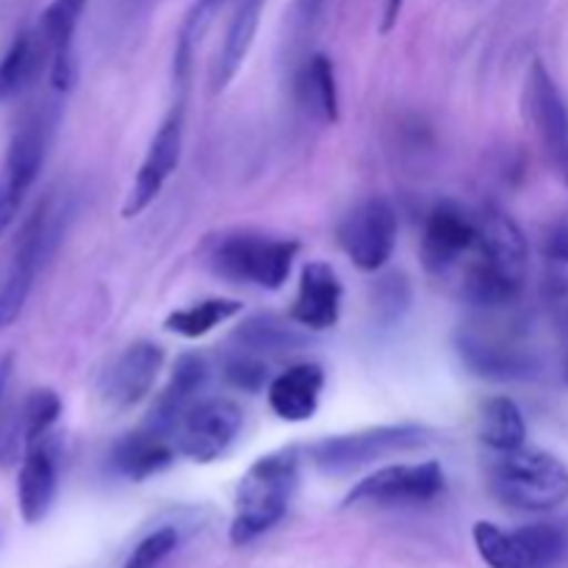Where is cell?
Listing matches in <instances>:
<instances>
[{
    "label": "cell",
    "mask_w": 568,
    "mask_h": 568,
    "mask_svg": "<svg viewBox=\"0 0 568 568\" xmlns=\"http://www.w3.org/2000/svg\"><path fill=\"white\" fill-rule=\"evenodd\" d=\"M89 0H50L39 20V39L48 50L50 83L55 92H70L78 78L75 31Z\"/></svg>",
    "instance_id": "ac0fdd59"
},
{
    "label": "cell",
    "mask_w": 568,
    "mask_h": 568,
    "mask_svg": "<svg viewBox=\"0 0 568 568\" xmlns=\"http://www.w3.org/2000/svg\"><path fill=\"white\" fill-rule=\"evenodd\" d=\"M300 453L297 447H283L266 453L244 471L236 488L231 521V544L244 547L264 532H270L286 516L288 503L297 491Z\"/></svg>",
    "instance_id": "7a4b0ae2"
},
{
    "label": "cell",
    "mask_w": 568,
    "mask_h": 568,
    "mask_svg": "<svg viewBox=\"0 0 568 568\" xmlns=\"http://www.w3.org/2000/svg\"><path fill=\"white\" fill-rule=\"evenodd\" d=\"M242 300L231 297H209L200 300V303L186 305V308H178L166 316L164 327L170 333L181 338H203L209 336L214 327L225 325L233 316L242 314Z\"/></svg>",
    "instance_id": "d4e9b609"
},
{
    "label": "cell",
    "mask_w": 568,
    "mask_h": 568,
    "mask_svg": "<svg viewBox=\"0 0 568 568\" xmlns=\"http://www.w3.org/2000/svg\"><path fill=\"white\" fill-rule=\"evenodd\" d=\"M344 286L327 261H308L300 272L288 320L305 331H331L342 320Z\"/></svg>",
    "instance_id": "2e32d148"
},
{
    "label": "cell",
    "mask_w": 568,
    "mask_h": 568,
    "mask_svg": "<svg viewBox=\"0 0 568 568\" xmlns=\"http://www.w3.org/2000/svg\"><path fill=\"white\" fill-rule=\"evenodd\" d=\"M488 464V486L503 505L527 514H549L568 503V466L552 453L519 447L494 453Z\"/></svg>",
    "instance_id": "3957f363"
},
{
    "label": "cell",
    "mask_w": 568,
    "mask_h": 568,
    "mask_svg": "<svg viewBox=\"0 0 568 568\" xmlns=\"http://www.w3.org/2000/svg\"><path fill=\"white\" fill-rule=\"evenodd\" d=\"M225 377L231 386L242 388V392H261L266 386V364L258 361L255 355H236L233 361H227Z\"/></svg>",
    "instance_id": "4dcf8cb0"
},
{
    "label": "cell",
    "mask_w": 568,
    "mask_h": 568,
    "mask_svg": "<svg viewBox=\"0 0 568 568\" xmlns=\"http://www.w3.org/2000/svg\"><path fill=\"white\" fill-rule=\"evenodd\" d=\"M225 3L227 0H194L192 11H189L186 22H183V28H181V39H186L189 44L197 42V39L203 37L205 28H209L211 17L216 14V9Z\"/></svg>",
    "instance_id": "1f68e13d"
},
{
    "label": "cell",
    "mask_w": 568,
    "mask_h": 568,
    "mask_svg": "<svg viewBox=\"0 0 568 568\" xmlns=\"http://www.w3.org/2000/svg\"><path fill=\"white\" fill-rule=\"evenodd\" d=\"M261 11H264V0H239L236 9H233L225 39H222L220 53H216V64L211 70L214 94L225 92L247 61L261 26Z\"/></svg>",
    "instance_id": "7402d4cb"
},
{
    "label": "cell",
    "mask_w": 568,
    "mask_h": 568,
    "mask_svg": "<svg viewBox=\"0 0 568 568\" xmlns=\"http://www.w3.org/2000/svg\"><path fill=\"white\" fill-rule=\"evenodd\" d=\"M475 547L488 568H558L568 552V536L558 525H525L503 530L491 521H477Z\"/></svg>",
    "instance_id": "52a82bcc"
},
{
    "label": "cell",
    "mask_w": 568,
    "mask_h": 568,
    "mask_svg": "<svg viewBox=\"0 0 568 568\" xmlns=\"http://www.w3.org/2000/svg\"><path fill=\"white\" fill-rule=\"evenodd\" d=\"M564 178H566V183H568V166L564 170Z\"/></svg>",
    "instance_id": "e575fe53"
},
{
    "label": "cell",
    "mask_w": 568,
    "mask_h": 568,
    "mask_svg": "<svg viewBox=\"0 0 568 568\" xmlns=\"http://www.w3.org/2000/svg\"><path fill=\"white\" fill-rule=\"evenodd\" d=\"M239 338L253 349H288L294 347V344H300V338L294 336L292 327L281 325V322L270 320V316L250 320L247 325L239 331Z\"/></svg>",
    "instance_id": "f1b7e54d"
},
{
    "label": "cell",
    "mask_w": 568,
    "mask_h": 568,
    "mask_svg": "<svg viewBox=\"0 0 568 568\" xmlns=\"http://www.w3.org/2000/svg\"><path fill=\"white\" fill-rule=\"evenodd\" d=\"M59 216L55 200L48 197L33 209V214L22 225L14 244V255H11V266L0 281V331L20 320L39 270L59 242Z\"/></svg>",
    "instance_id": "8992f818"
},
{
    "label": "cell",
    "mask_w": 568,
    "mask_h": 568,
    "mask_svg": "<svg viewBox=\"0 0 568 568\" xmlns=\"http://www.w3.org/2000/svg\"><path fill=\"white\" fill-rule=\"evenodd\" d=\"M566 381H568V366H566Z\"/></svg>",
    "instance_id": "d590c367"
},
{
    "label": "cell",
    "mask_w": 568,
    "mask_h": 568,
    "mask_svg": "<svg viewBox=\"0 0 568 568\" xmlns=\"http://www.w3.org/2000/svg\"><path fill=\"white\" fill-rule=\"evenodd\" d=\"M322 388H325V372L320 364H292L272 377L270 388H266V399L277 419L288 422V425H300L308 422L316 414L322 399Z\"/></svg>",
    "instance_id": "d6986e66"
},
{
    "label": "cell",
    "mask_w": 568,
    "mask_h": 568,
    "mask_svg": "<svg viewBox=\"0 0 568 568\" xmlns=\"http://www.w3.org/2000/svg\"><path fill=\"white\" fill-rule=\"evenodd\" d=\"M480 442L491 453H510L527 444L525 414L510 397H494L480 410Z\"/></svg>",
    "instance_id": "cb8c5ba5"
},
{
    "label": "cell",
    "mask_w": 568,
    "mask_h": 568,
    "mask_svg": "<svg viewBox=\"0 0 568 568\" xmlns=\"http://www.w3.org/2000/svg\"><path fill=\"white\" fill-rule=\"evenodd\" d=\"M430 444V430L422 425H381L366 430L327 436L305 447L311 464L325 475H349L355 469L375 464V460L394 458V455L422 449Z\"/></svg>",
    "instance_id": "5b68a950"
},
{
    "label": "cell",
    "mask_w": 568,
    "mask_h": 568,
    "mask_svg": "<svg viewBox=\"0 0 568 568\" xmlns=\"http://www.w3.org/2000/svg\"><path fill=\"white\" fill-rule=\"evenodd\" d=\"M405 0H383V17H381V31L388 33L397 26L399 14H403Z\"/></svg>",
    "instance_id": "d6a6232c"
},
{
    "label": "cell",
    "mask_w": 568,
    "mask_h": 568,
    "mask_svg": "<svg viewBox=\"0 0 568 568\" xmlns=\"http://www.w3.org/2000/svg\"><path fill=\"white\" fill-rule=\"evenodd\" d=\"M322 3H325V0H297V6H300V14H303L305 20H314V17L320 14Z\"/></svg>",
    "instance_id": "836d02e7"
},
{
    "label": "cell",
    "mask_w": 568,
    "mask_h": 568,
    "mask_svg": "<svg viewBox=\"0 0 568 568\" xmlns=\"http://www.w3.org/2000/svg\"><path fill=\"white\" fill-rule=\"evenodd\" d=\"M544 292L549 297H568V222H558L541 247Z\"/></svg>",
    "instance_id": "4316f807"
},
{
    "label": "cell",
    "mask_w": 568,
    "mask_h": 568,
    "mask_svg": "<svg viewBox=\"0 0 568 568\" xmlns=\"http://www.w3.org/2000/svg\"><path fill=\"white\" fill-rule=\"evenodd\" d=\"M161 366H164V349L159 344L133 342L131 347L122 349L120 358L100 377L98 392L105 408L114 414H125L144 403L159 381Z\"/></svg>",
    "instance_id": "5bb4252c"
},
{
    "label": "cell",
    "mask_w": 568,
    "mask_h": 568,
    "mask_svg": "<svg viewBox=\"0 0 568 568\" xmlns=\"http://www.w3.org/2000/svg\"><path fill=\"white\" fill-rule=\"evenodd\" d=\"M397 211L388 200H361L353 211L342 216L336 227V242L353 266L361 272H377L392 261L397 247Z\"/></svg>",
    "instance_id": "9c48e42d"
},
{
    "label": "cell",
    "mask_w": 568,
    "mask_h": 568,
    "mask_svg": "<svg viewBox=\"0 0 568 568\" xmlns=\"http://www.w3.org/2000/svg\"><path fill=\"white\" fill-rule=\"evenodd\" d=\"M447 488V477L438 460L422 464H392L372 471L364 480L355 483L344 497V508L353 505H427L438 499Z\"/></svg>",
    "instance_id": "30bf717a"
},
{
    "label": "cell",
    "mask_w": 568,
    "mask_h": 568,
    "mask_svg": "<svg viewBox=\"0 0 568 568\" xmlns=\"http://www.w3.org/2000/svg\"><path fill=\"white\" fill-rule=\"evenodd\" d=\"M48 148V131L39 116L22 122L11 136L6 150L3 166H0V236L14 222L28 189L37 181Z\"/></svg>",
    "instance_id": "4fadbf2b"
},
{
    "label": "cell",
    "mask_w": 568,
    "mask_h": 568,
    "mask_svg": "<svg viewBox=\"0 0 568 568\" xmlns=\"http://www.w3.org/2000/svg\"><path fill=\"white\" fill-rule=\"evenodd\" d=\"M530 270V247L510 214L480 209V233L469 258L449 277L458 297L477 308H505L521 297Z\"/></svg>",
    "instance_id": "6da1fadb"
},
{
    "label": "cell",
    "mask_w": 568,
    "mask_h": 568,
    "mask_svg": "<svg viewBox=\"0 0 568 568\" xmlns=\"http://www.w3.org/2000/svg\"><path fill=\"white\" fill-rule=\"evenodd\" d=\"M42 53H48V50H44L39 37L28 31L14 37V42L9 44V50L0 59V105L14 100L31 83V78L39 70V61H42Z\"/></svg>",
    "instance_id": "484cf974"
},
{
    "label": "cell",
    "mask_w": 568,
    "mask_h": 568,
    "mask_svg": "<svg viewBox=\"0 0 568 568\" xmlns=\"http://www.w3.org/2000/svg\"><path fill=\"white\" fill-rule=\"evenodd\" d=\"M297 92L305 109L325 125L338 122V87L336 67L325 53H314L305 61L303 72L297 78Z\"/></svg>",
    "instance_id": "603a6c76"
},
{
    "label": "cell",
    "mask_w": 568,
    "mask_h": 568,
    "mask_svg": "<svg viewBox=\"0 0 568 568\" xmlns=\"http://www.w3.org/2000/svg\"><path fill=\"white\" fill-rule=\"evenodd\" d=\"M59 491V444L53 436L22 449L20 475H17V505L26 525H39L53 508Z\"/></svg>",
    "instance_id": "e0dca14e"
},
{
    "label": "cell",
    "mask_w": 568,
    "mask_h": 568,
    "mask_svg": "<svg viewBox=\"0 0 568 568\" xmlns=\"http://www.w3.org/2000/svg\"><path fill=\"white\" fill-rule=\"evenodd\" d=\"M183 125H186V100H183V94H178L166 109L161 125L155 128L148 153H144L136 178H133V186L128 192L125 205H122L125 220H136L139 214H144L155 203L161 189L166 186L172 172L178 170L183 153Z\"/></svg>",
    "instance_id": "ba28073f"
},
{
    "label": "cell",
    "mask_w": 568,
    "mask_h": 568,
    "mask_svg": "<svg viewBox=\"0 0 568 568\" xmlns=\"http://www.w3.org/2000/svg\"><path fill=\"white\" fill-rule=\"evenodd\" d=\"M242 425L244 414L233 399H197L178 422L172 438H175L178 455L194 464H214L233 447Z\"/></svg>",
    "instance_id": "7c38bea8"
},
{
    "label": "cell",
    "mask_w": 568,
    "mask_h": 568,
    "mask_svg": "<svg viewBox=\"0 0 568 568\" xmlns=\"http://www.w3.org/2000/svg\"><path fill=\"white\" fill-rule=\"evenodd\" d=\"M178 547V532L172 527H161V530L150 532L148 538L136 544L131 558L125 560L122 568H159L164 564L166 555Z\"/></svg>",
    "instance_id": "f546056e"
},
{
    "label": "cell",
    "mask_w": 568,
    "mask_h": 568,
    "mask_svg": "<svg viewBox=\"0 0 568 568\" xmlns=\"http://www.w3.org/2000/svg\"><path fill=\"white\" fill-rule=\"evenodd\" d=\"M480 233V211H469L458 203H438L427 214L422 231L419 258L425 270L438 281H449L469 258Z\"/></svg>",
    "instance_id": "8fae6325"
},
{
    "label": "cell",
    "mask_w": 568,
    "mask_h": 568,
    "mask_svg": "<svg viewBox=\"0 0 568 568\" xmlns=\"http://www.w3.org/2000/svg\"><path fill=\"white\" fill-rule=\"evenodd\" d=\"M205 381H209V364H205L203 355H181V358L175 361L170 383H166L164 392L153 399V408H150L144 425L155 427V430H164L172 436L178 422L183 419V414L197 403V394L203 392Z\"/></svg>",
    "instance_id": "44dd1931"
},
{
    "label": "cell",
    "mask_w": 568,
    "mask_h": 568,
    "mask_svg": "<svg viewBox=\"0 0 568 568\" xmlns=\"http://www.w3.org/2000/svg\"><path fill=\"white\" fill-rule=\"evenodd\" d=\"M175 438L150 425H142L139 430L122 436L114 444V449H111V466H114V471L133 483H142L148 477L161 475V471H166L175 464Z\"/></svg>",
    "instance_id": "ffe728a7"
},
{
    "label": "cell",
    "mask_w": 568,
    "mask_h": 568,
    "mask_svg": "<svg viewBox=\"0 0 568 568\" xmlns=\"http://www.w3.org/2000/svg\"><path fill=\"white\" fill-rule=\"evenodd\" d=\"M22 416V442L37 444L42 438L50 436V430L55 427L61 416V399L53 388H37V392L28 394V399L20 408Z\"/></svg>",
    "instance_id": "83f0119b"
},
{
    "label": "cell",
    "mask_w": 568,
    "mask_h": 568,
    "mask_svg": "<svg viewBox=\"0 0 568 568\" xmlns=\"http://www.w3.org/2000/svg\"><path fill=\"white\" fill-rule=\"evenodd\" d=\"M300 253L297 239L261 236V233H231L211 247L209 264L216 275L233 283L277 292L292 275Z\"/></svg>",
    "instance_id": "277c9868"
},
{
    "label": "cell",
    "mask_w": 568,
    "mask_h": 568,
    "mask_svg": "<svg viewBox=\"0 0 568 568\" xmlns=\"http://www.w3.org/2000/svg\"><path fill=\"white\" fill-rule=\"evenodd\" d=\"M525 111L549 159L564 172L568 166V105L544 61H532L525 83Z\"/></svg>",
    "instance_id": "9a60e30c"
}]
</instances>
